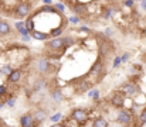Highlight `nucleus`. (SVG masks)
<instances>
[{
  "instance_id": "obj_37",
  "label": "nucleus",
  "mask_w": 146,
  "mask_h": 127,
  "mask_svg": "<svg viewBox=\"0 0 146 127\" xmlns=\"http://www.w3.org/2000/svg\"><path fill=\"white\" fill-rule=\"evenodd\" d=\"M1 107H3V103H0V109H1Z\"/></svg>"
},
{
  "instance_id": "obj_25",
  "label": "nucleus",
  "mask_w": 146,
  "mask_h": 127,
  "mask_svg": "<svg viewBox=\"0 0 146 127\" xmlns=\"http://www.w3.org/2000/svg\"><path fill=\"white\" fill-rule=\"evenodd\" d=\"M11 71H13V69H11L9 65H6V66H3V68H1V72H3V74H6V75H9Z\"/></svg>"
},
{
  "instance_id": "obj_3",
  "label": "nucleus",
  "mask_w": 146,
  "mask_h": 127,
  "mask_svg": "<svg viewBox=\"0 0 146 127\" xmlns=\"http://www.w3.org/2000/svg\"><path fill=\"white\" fill-rule=\"evenodd\" d=\"M111 103L115 107H122L125 105V92H115L111 97Z\"/></svg>"
},
{
  "instance_id": "obj_26",
  "label": "nucleus",
  "mask_w": 146,
  "mask_h": 127,
  "mask_svg": "<svg viewBox=\"0 0 146 127\" xmlns=\"http://www.w3.org/2000/svg\"><path fill=\"white\" fill-rule=\"evenodd\" d=\"M61 117H62V114H61V113H57V114H54L50 120H51V122H57V120H60Z\"/></svg>"
},
{
  "instance_id": "obj_22",
  "label": "nucleus",
  "mask_w": 146,
  "mask_h": 127,
  "mask_svg": "<svg viewBox=\"0 0 146 127\" xmlns=\"http://www.w3.org/2000/svg\"><path fill=\"white\" fill-rule=\"evenodd\" d=\"M54 6H55V9H57L58 11H61V13L65 11V6H64V3H60V1H58V3H55Z\"/></svg>"
},
{
  "instance_id": "obj_31",
  "label": "nucleus",
  "mask_w": 146,
  "mask_h": 127,
  "mask_svg": "<svg viewBox=\"0 0 146 127\" xmlns=\"http://www.w3.org/2000/svg\"><path fill=\"white\" fill-rule=\"evenodd\" d=\"M128 59H129V54H128V52H125V54H123V57H122V62H125V61H128Z\"/></svg>"
},
{
  "instance_id": "obj_29",
  "label": "nucleus",
  "mask_w": 146,
  "mask_h": 127,
  "mask_svg": "<svg viewBox=\"0 0 146 127\" xmlns=\"http://www.w3.org/2000/svg\"><path fill=\"white\" fill-rule=\"evenodd\" d=\"M125 6L132 7V6H133V0H125Z\"/></svg>"
},
{
  "instance_id": "obj_30",
  "label": "nucleus",
  "mask_w": 146,
  "mask_h": 127,
  "mask_svg": "<svg viewBox=\"0 0 146 127\" xmlns=\"http://www.w3.org/2000/svg\"><path fill=\"white\" fill-rule=\"evenodd\" d=\"M6 90H7V88H6V85H1V86H0V95H3V93H6Z\"/></svg>"
},
{
  "instance_id": "obj_28",
  "label": "nucleus",
  "mask_w": 146,
  "mask_h": 127,
  "mask_svg": "<svg viewBox=\"0 0 146 127\" xmlns=\"http://www.w3.org/2000/svg\"><path fill=\"white\" fill-rule=\"evenodd\" d=\"M14 105H16V100H14L13 97H10V99L7 100V106H10V107H13Z\"/></svg>"
},
{
  "instance_id": "obj_12",
  "label": "nucleus",
  "mask_w": 146,
  "mask_h": 127,
  "mask_svg": "<svg viewBox=\"0 0 146 127\" xmlns=\"http://www.w3.org/2000/svg\"><path fill=\"white\" fill-rule=\"evenodd\" d=\"M123 92H125V95L132 96V95H135L138 92V86L135 84H125L123 85Z\"/></svg>"
},
{
  "instance_id": "obj_21",
  "label": "nucleus",
  "mask_w": 146,
  "mask_h": 127,
  "mask_svg": "<svg viewBox=\"0 0 146 127\" xmlns=\"http://www.w3.org/2000/svg\"><path fill=\"white\" fill-rule=\"evenodd\" d=\"M62 28H64V27H58V28H55V30H51V31H50V37H58V36H61V34H62Z\"/></svg>"
},
{
  "instance_id": "obj_19",
  "label": "nucleus",
  "mask_w": 146,
  "mask_h": 127,
  "mask_svg": "<svg viewBox=\"0 0 146 127\" xmlns=\"http://www.w3.org/2000/svg\"><path fill=\"white\" fill-rule=\"evenodd\" d=\"M146 123V107L142 110V113H141V116H139V123L136 124L138 127H142L143 124Z\"/></svg>"
},
{
  "instance_id": "obj_16",
  "label": "nucleus",
  "mask_w": 146,
  "mask_h": 127,
  "mask_svg": "<svg viewBox=\"0 0 146 127\" xmlns=\"http://www.w3.org/2000/svg\"><path fill=\"white\" fill-rule=\"evenodd\" d=\"M94 127H108V122L104 119V117H98L94 120Z\"/></svg>"
},
{
  "instance_id": "obj_13",
  "label": "nucleus",
  "mask_w": 146,
  "mask_h": 127,
  "mask_svg": "<svg viewBox=\"0 0 146 127\" xmlns=\"http://www.w3.org/2000/svg\"><path fill=\"white\" fill-rule=\"evenodd\" d=\"M10 31H11L10 24L6 20H1L0 21V36H7V34H10Z\"/></svg>"
},
{
  "instance_id": "obj_38",
  "label": "nucleus",
  "mask_w": 146,
  "mask_h": 127,
  "mask_svg": "<svg viewBox=\"0 0 146 127\" xmlns=\"http://www.w3.org/2000/svg\"><path fill=\"white\" fill-rule=\"evenodd\" d=\"M121 127H128V126H126V124H122V126H121Z\"/></svg>"
},
{
  "instance_id": "obj_17",
  "label": "nucleus",
  "mask_w": 146,
  "mask_h": 127,
  "mask_svg": "<svg viewBox=\"0 0 146 127\" xmlns=\"http://www.w3.org/2000/svg\"><path fill=\"white\" fill-rule=\"evenodd\" d=\"M88 88H90V84L85 82V81H82L80 85H77V92H78V93H84V92L88 90Z\"/></svg>"
},
{
  "instance_id": "obj_32",
  "label": "nucleus",
  "mask_w": 146,
  "mask_h": 127,
  "mask_svg": "<svg viewBox=\"0 0 146 127\" xmlns=\"http://www.w3.org/2000/svg\"><path fill=\"white\" fill-rule=\"evenodd\" d=\"M105 34H106L108 37H111V36H112V30H111V28H106V30H105Z\"/></svg>"
},
{
  "instance_id": "obj_40",
  "label": "nucleus",
  "mask_w": 146,
  "mask_h": 127,
  "mask_svg": "<svg viewBox=\"0 0 146 127\" xmlns=\"http://www.w3.org/2000/svg\"><path fill=\"white\" fill-rule=\"evenodd\" d=\"M135 127H138V126H135Z\"/></svg>"
},
{
  "instance_id": "obj_5",
  "label": "nucleus",
  "mask_w": 146,
  "mask_h": 127,
  "mask_svg": "<svg viewBox=\"0 0 146 127\" xmlns=\"http://www.w3.org/2000/svg\"><path fill=\"white\" fill-rule=\"evenodd\" d=\"M116 119H118V122L121 124H131L132 123V114L128 110H119Z\"/></svg>"
},
{
  "instance_id": "obj_33",
  "label": "nucleus",
  "mask_w": 146,
  "mask_h": 127,
  "mask_svg": "<svg viewBox=\"0 0 146 127\" xmlns=\"http://www.w3.org/2000/svg\"><path fill=\"white\" fill-rule=\"evenodd\" d=\"M141 7L143 10H146V0H141Z\"/></svg>"
},
{
  "instance_id": "obj_18",
  "label": "nucleus",
  "mask_w": 146,
  "mask_h": 127,
  "mask_svg": "<svg viewBox=\"0 0 146 127\" xmlns=\"http://www.w3.org/2000/svg\"><path fill=\"white\" fill-rule=\"evenodd\" d=\"M46 88V81H43V79H38L36 84H34V90L36 92H40V90H43Z\"/></svg>"
},
{
  "instance_id": "obj_24",
  "label": "nucleus",
  "mask_w": 146,
  "mask_h": 127,
  "mask_svg": "<svg viewBox=\"0 0 146 127\" xmlns=\"http://www.w3.org/2000/svg\"><path fill=\"white\" fill-rule=\"evenodd\" d=\"M121 62H122V58H121V57H116V58L113 59V68H118Z\"/></svg>"
},
{
  "instance_id": "obj_2",
  "label": "nucleus",
  "mask_w": 146,
  "mask_h": 127,
  "mask_svg": "<svg viewBox=\"0 0 146 127\" xmlns=\"http://www.w3.org/2000/svg\"><path fill=\"white\" fill-rule=\"evenodd\" d=\"M87 117H88V113H87V110L85 109H75L72 113H71V119H74L75 122H78V123H84V122H87Z\"/></svg>"
},
{
  "instance_id": "obj_1",
  "label": "nucleus",
  "mask_w": 146,
  "mask_h": 127,
  "mask_svg": "<svg viewBox=\"0 0 146 127\" xmlns=\"http://www.w3.org/2000/svg\"><path fill=\"white\" fill-rule=\"evenodd\" d=\"M30 11H31V4L27 3V1H23V3H20V4H17L14 7V13L13 14L16 17H19V18H24L26 16L30 14Z\"/></svg>"
},
{
  "instance_id": "obj_34",
  "label": "nucleus",
  "mask_w": 146,
  "mask_h": 127,
  "mask_svg": "<svg viewBox=\"0 0 146 127\" xmlns=\"http://www.w3.org/2000/svg\"><path fill=\"white\" fill-rule=\"evenodd\" d=\"M51 127H65L64 124H61V123H55V124H52Z\"/></svg>"
},
{
  "instance_id": "obj_11",
  "label": "nucleus",
  "mask_w": 146,
  "mask_h": 127,
  "mask_svg": "<svg viewBox=\"0 0 146 127\" xmlns=\"http://www.w3.org/2000/svg\"><path fill=\"white\" fill-rule=\"evenodd\" d=\"M37 69H38L41 74H47L50 71L48 59H40V61H37Z\"/></svg>"
},
{
  "instance_id": "obj_20",
  "label": "nucleus",
  "mask_w": 146,
  "mask_h": 127,
  "mask_svg": "<svg viewBox=\"0 0 146 127\" xmlns=\"http://www.w3.org/2000/svg\"><path fill=\"white\" fill-rule=\"evenodd\" d=\"M52 99H54L55 102H61V100L64 99V96H62V93L60 92V89H57V90L52 92Z\"/></svg>"
},
{
  "instance_id": "obj_10",
  "label": "nucleus",
  "mask_w": 146,
  "mask_h": 127,
  "mask_svg": "<svg viewBox=\"0 0 146 127\" xmlns=\"http://www.w3.org/2000/svg\"><path fill=\"white\" fill-rule=\"evenodd\" d=\"M102 71H104V62H102L101 58H98L97 61L94 62V65L91 66L90 72L94 74V75H99V74H102Z\"/></svg>"
},
{
  "instance_id": "obj_35",
  "label": "nucleus",
  "mask_w": 146,
  "mask_h": 127,
  "mask_svg": "<svg viewBox=\"0 0 146 127\" xmlns=\"http://www.w3.org/2000/svg\"><path fill=\"white\" fill-rule=\"evenodd\" d=\"M81 31H85V33H90V28H87V27H81Z\"/></svg>"
},
{
  "instance_id": "obj_27",
  "label": "nucleus",
  "mask_w": 146,
  "mask_h": 127,
  "mask_svg": "<svg viewBox=\"0 0 146 127\" xmlns=\"http://www.w3.org/2000/svg\"><path fill=\"white\" fill-rule=\"evenodd\" d=\"M90 96L94 97V99H97L98 96H99V92H98L97 89H95V90H91V92H90Z\"/></svg>"
},
{
  "instance_id": "obj_7",
  "label": "nucleus",
  "mask_w": 146,
  "mask_h": 127,
  "mask_svg": "<svg viewBox=\"0 0 146 127\" xmlns=\"http://www.w3.org/2000/svg\"><path fill=\"white\" fill-rule=\"evenodd\" d=\"M72 11L75 14H78L80 17H85L88 14V9H87V4L85 3H77L72 6Z\"/></svg>"
},
{
  "instance_id": "obj_8",
  "label": "nucleus",
  "mask_w": 146,
  "mask_h": 127,
  "mask_svg": "<svg viewBox=\"0 0 146 127\" xmlns=\"http://www.w3.org/2000/svg\"><path fill=\"white\" fill-rule=\"evenodd\" d=\"M21 75H23V72H21L20 69H13V71L7 75V81H9L10 84H17V82L21 79Z\"/></svg>"
},
{
  "instance_id": "obj_15",
  "label": "nucleus",
  "mask_w": 146,
  "mask_h": 127,
  "mask_svg": "<svg viewBox=\"0 0 146 127\" xmlns=\"http://www.w3.org/2000/svg\"><path fill=\"white\" fill-rule=\"evenodd\" d=\"M47 119V113L44 112V110H41V109H38V110H36V120L38 122V123H41V122H44Z\"/></svg>"
},
{
  "instance_id": "obj_9",
  "label": "nucleus",
  "mask_w": 146,
  "mask_h": 127,
  "mask_svg": "<svg viewBox=\"0 0 146 127\" xmlns=\"http://www.w3.org/2000/svg\"><path fill=\"white\" fill-rule=\"evenodd\" d=\"M33 124H34V117L30 113L21 116V119H20V126L21 127H33Z\"/></svg>"
},
{
  "instance_id": "obj_6",
  "label": "nucleus",
  "mask_w": 146,
  "mask_h": 127,
  "mask_svg": "<svg viewBox=\"0 0 146 127\" xmlns=\"http://www.w3.org/2000/svg\"><path fill=\"white\" fill-rule=\"evenodd\" d=\"M47 47L52 51L62 49V48H65V40L64 38H52L51 41L47 42Z\"/></svg>"
},
{
  "instance_id": "obj_14",
  "label": "nucleus",
  "mask_w": 146,
  "mask_h": 127,
  "mask_svg": "<svg viewBox=\"0 0 146 127\" xmlns=\"http://www.w3.org/2000/svg\"><path fill=\"white\" fill-rule=\"evenodd\" d=\"M31 37L36 38V40H48L50 34L48 33H41L38 30H34V31H31Z\"/></svg>"
},
{
  "instance_id": "obj_36",
  "label": "nucleus",
  "mask_w": 146,
  "mask_h": 127,
  "mask_svg": "<svg viewBox=\"0 0 146 127\" xmlns=\"http://www.w3.org/2000/svg\"><path fill=\"white\" fill-rule=\"evenodd\" d=\"M44 3H46V4H51V3H52V0H44Z\"/></svg>"
},
{
  "instance_id": "obj_39",
  "label": "nucleus",
  "mask_w": 146,
  "mask_h": 127,
  "mask_svg": "<svg viewBox=\"0 0 146 127\" xmlns=\"http://www.w3.org/2000/svg\"><path fill=\"white\" fill-rule=\"evenodd\" d=\"M0 21H1V18H0Z\"/></svg>"
},
{
  "instance_id": "obj_23",
  "label": "nucleus",
  "mask_w": 146,
  "mask_h": 127,
  "mask_svg": "<svg viewBox=\"0 0 146 127\" xmlns=\"http://www.w3.org/2000/svg\"><path fill=\"white\" fill-rule=\"evenodd\" d=\"M80 20H81V18H80V16H71V17L68 18V21H70V23H72V24H78V23H80Z\"/></svg>"
},
{
  "instance_id": "obj_4",
  "label": "nucleus",
  "mask_w": 146,
  "mask_h": 127,
  "mask_svg": "<svg viewBox=\"0 0 146 127\" xmlns=\"http://www.w3.org/2000/svg\"><path fill=\"white\" fill-rule=\"evenodd\" d=\"M112 51H113V47L109 41L104 40L102 42H99V55L101 57H108L109 54H112Z\"/></svg>"
}]
</instances>
